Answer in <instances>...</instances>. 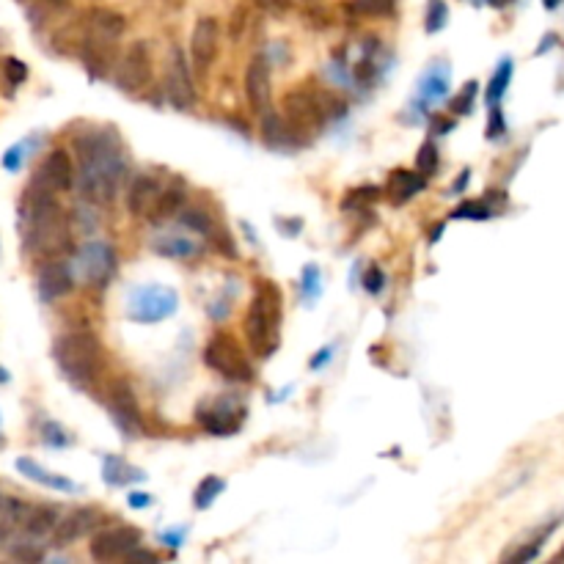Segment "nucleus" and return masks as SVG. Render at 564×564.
Listing matches in <instances>:
<instances>
[{"label":"nucleus","mask_w":564,"mask_h":564,"mask_svg":"<svg viewBox=\"0 0 564 564\" xmlns=\"http://www.w3.org/2000/svg\"><path fill=\"white\" fill-rule=\"evenodd\" d=\"M127 174L119 141L111 133L78 138V188L91 204H108L119 193Z\"/></svg>","instance_id":"1"},{"label":"nucleus","mask_w":564,"mask_h":564,"mask_svg":"<svg viewBox=\"0 0 564 564\" xmlns=\"http://www.w3.org/2000/svg\"><path fill=\"white\" fill-rule=\"evenodd\" d=\"M23 223L28 248L36 254L58 256L69 248V221L58 207L56 193L31 185L23 199Z\"/></svg>","instance_id":"2"},{"label":"nucleus","mask_w":564,"mask_h":564,"mask_svg":"<svg viewBox=\"0 0 564 564\" xmlns=\"http://www.w3.org/2000/svg\"><path fill=\"white\" fill-rule=\"evenodd\" d=\"M245 339L259 358H270L281 344V289L273 281H256L245 314Z\"/></svg>","instance_id":"3"},{"label":"nucleus","mask_w":564,"mask_h":564,"mask_svg":"<svg viewBox=\"0 0 564 564\" xmlns=\"http://www.w3.org/2000/svg\"><path fill=\"white\" fill-rule=\"evenodd\" d=\"M53 355H56L61 375L67 377L69 383H75V386H91L100 375L102 347L94 333H64L61 339H56Z\"/></svg>","instance_id":"4"},{"label":"nucleus","mask_w":564,"mask_h":564,"mask_svg":"<svg viewBox=\"0 0 564 564\" xmlns=\"http://www.w3.org/2000/svg\"><path fill=\"white\" fill-rule=\"evenodd\" d=\"M204 361L229 383H251L254 380V366L229 331L212 333L210 342L204 347Z\"/></svg>","instance_id":"5"},{"label":"nucleus","mask_w":564,"mask_h":564,"mask_svg":"<svg viewBox=\"0 0 564 564\" xmlns=\"http://www.w3.org/2000/svg\"><path fill=\"white\" fill-rule=\"evenodd\" d=\"M179 309V298L174 289L149 284V287L133 289V295L127 300V317L141 325H155L171 317Z\"/></svg>","instance_id":"6"},{"label":"nucleus","mask_w":564,"mask_h":564,"mask_svg":"<svg viewBox=\"0 0 564 564\" xmlns=\"http://www.w3.org/2000/svg\"><path fill=\"white\" fill-rule=\"evenodd\" d=\"M72 276L86 287H105L116 270V254L108 243H86L72 259Z\"/></svg>","instance_id":"7"},{"label":"nucleus","mask_w":564,"mask_h":564,"mask_svg":"<svg viewBox=\"0 0 564 564\" xmlns=\"http://www.w3.org/2000/svg\"><path fill=\"white\" fill-rule=\"evenodd\" d=\"M144 540V534L135 526H113L100 534H94L89 542L91 559L94 562H116V559H127V553L138 548Z\"/></svg>","instance_id":"8"},{"label":"nucleus","mask_w":564,"mask_h":564,"mask_svg":"<svg viewBox=\"0 0 564 564\" xmlns=\"http://www.w3.org/2000/svg\"><path fill=\"white\" fill-rule=\"evenodd\" d=\"M152 80V56H149V45L146 42H135L127 47V53L116 67V86L127 94H138V91L149 86Z\"/></svg>","instance_id":"9"},{"label":"nucleus","mask_w":564,"mask_h":564,"mask_svg":"<svg viewBox=\"0 0 564 564\" xmlns=\"http://www.w3.org/2000/svg\"><path fill=\"white\" fill-rule=\"evenodd\" d=\"M108 408H111L113 421L119 424V430L124 432V438H141L144 435V419H141V408L135 399L133 388L116 380L108 388Z\"/></svg>","instance_id":"10"},{"label":"nucleus","mask_w":564,"mask_h":564,"mask_svg":"<svg viewBox=\"0 0 564 564\" xmlns=\"http://www.w3.org/2000/svg\"><path fill=\"white\" fill-rule=\"evenodd\" d=\"M284 113H287L289 124L306 135H317L325 127V113H322L320 102L311 97L309 91H289L284 97Z\"/></svg>","instance_id":"11"},{"label":"nucleus","mask_w":564,"mask_h":564,"mask_svg":"<svg viewBox=\"0 0 564 564\" xmlns=\"http://www.w3.org/2000/svg\"><path fill=\"white\" fill-rule=\"evenodd\" d=\"M196 419L210 435H234L243 424V408H237V402L232 399H212V402H201Z\"/></svg>","instance_id":"12"},{"label":"nucleus","mask_w":564,"mask_h":564,"mask_svg":"<svg viewBox=\"0 0 564 564\" xmlns=\"http://www.w3.org/2000/svg\"><path fill=\"white\" fill-rule=\"evenodd\" d=\"M166 91L168 102L179 108V111H190L196 105V86H193V75H190L188 58L182 56L179 50L171 53L166 69Z\"/></svg>","instance_id":"13"},{"label":"nucleus","mask_w":564,"mask_h":564,"mask_svg":"<svg viewBox=\"0 0 564 564\" xmlns=\"http://www.w3.org/2000/svg\"><path fill=\"white\" fill-rule=\"evenodd\" d=\"M34 185L50 193H67L75 185V166L72 157L64 149H53L50 155L42 160V166L36 171Z\"/></svg>","instance_id":"14"},{"label":"nucleus","mask_w":564,"mask_h":564,"mask_svg":"<svg viewBox=\"0 0 564 564\" xmlns=\"http://www.w3.org/2000/svg\"><path fill=\"white\" fill-rule=\"evenodd\" d=\"M100 523H102L100 509L94 507L72 509L69 515H64V518L56 523V529H53V542H56V545H69V542H75L80 540V537L91 534Z\"/></svg>","instance_id":"15"},{"label":"nucleus","mask_w":564,"mask_h":564,"mask_svg":"<svg viewBox=\"0 0 564 564\" xmlns=\"http://www.w3.org/2000/svg\"><path fill=\"white\" fill-rule=\"evenodd\" d=\"M218 39H221V28L218 20L212 17H201L193 34H190V58L199 69H210V64L218 56Z\"/></svg>","instance_id":"16"},{"label":"nucleus","mask_w":564,"mask_h":564,"mask_svg":"<svg viewBox=\"0 0 564 564\" xmlns=\"http://www.w3.org/2000/svg\"><path fill=\"white\" fill-rule=\"evenodd\" d=\"M75 287V276H72V267L67 262H58V259H50L45 265L39 267L36 273V289L42 300H58L67 295L69 289Z\"/></svg>","instance_id":"17"},{"label":"nucleus","mask_w":564,"mask_h":564,"mask_svg":"<svg viewBox=\"0 0 564 564\" xmlns=\"http://www.w3.org/2000/svg\"><path fill=\"white\" fill-rule=\"evenodd\" d=\"M245 94L256 113H265L270 108V97H273V83H270V64L265 56H256L248 69H245Z\"/></svg>","instance_id":"18"},{"label":"nucleus","mask_w":564,"mask_h":564,"mask_svg":"<svg viewBox=\"0 0 564 564\" xmlns=\"http://www.w3.org/2000/svg\"><path fill=\"white\" fill-rule=\"evenodd\" d=\"M124 23L122 14L111 12V9H97V12H91L89 17V25H86V39L89 42H97V45H108L113 47L119 39L124 36Z\"/></svg>","instance_id":"19"},{"label":"nucleus","mask_w":564,"mask_h":564,"mask_svg":"<svg viewBox=\"0 0 564 564\" xmlns=\"http://www.w3.org/2000/svg\"><path fill=\"white\" fill-rule=\"evenodd\" d=\"M160 182L155 177H149V174H141V177H135L130 182V188H127V210L133 212L135 218H144L152 212L155 207L157 196H160Z\"/></svg>","instance_id":"20"},{"label":"nucleus","mask_w":564,"mask_h":564,"mask_svg":"<svg viewBox=\"0 0 564 564\" xmlns=\"http://www.w3.org/2000/svg\"><path fill=\"white\" fill-rule=\"evenodd\" d=\"M152 248L160 256H171V259H193V256H199L204 251L196 237L179 232L157 234L155 240H152Z\"/></svg>","instance_id":"21"},{"label":"nucleus","mask_w":564,"mask_h":564,"mask_svg":"<svg viewBox=\"0 0 564 564\" xmlns=\"http://www.w3.org/2000/svg\"><path fill=\"white\" fill-rule=\"evenodd\" d=\"M427 188V177L419 171H408V168H397L388 177V199L394 204H405L413 196H419L421 190Z\"/></svg>","instance_id":"22"},{"label":"nucleus","mask_w":564,"mask_h":564,"mask_svg":"<svg viewBox=\"0 0 564 564\" xmlns=\"http://www.w3.org/2000/svg\"><path fill=\"white\" fill-rule=\"evenodd\" d=\"M17 471L23 476H28L31 482H39V485L50 487V490H58V493H75V490H78V485L69 482L67 476L47 471L45 465H39L36 460H31V457H20V460H17Z\"/></svg>","instance_id":"23"},{"label":"nucleus","mask_w":564,"mask_h":564,"mask_svg":"<svg viewBox=\"0 0 564 564\" xmlns=\"http://www.w3.org/2000/svg\"><path fill=\"white\" fill-rule=\"evenodd\" d=\"M102 479L113 487H122V485H133V482H144L146 479V471L141 468H135L130 465L127 460H122L119 454H105V460H102Z\"/></svg>","instance_id":"24"},{"label":"nucleus","mask_w":564,"mask_h":564,"mask_svg":"<svg viewBox=\"0 0 564 564\" xmlns=\"http://www.w3.org/2000/svg\"><path fill=\"white\" fill-rule=\"evenodd\" d=\"M61 520L58 509L53 507H28L23 520V534L31 540H45L53 534L56 523Z\"/></svg>","instance_id":"25"},{"label":"nucleus","mask_w":564,"mask_h":564,"mask_svg":"<svg viewBox=\"0 0 564 564\" xmlns=\"http://www.w3.org/2000/svg\"><path fill=\"white\" fill-rule=\"evenodd\" d=\"M562 520H564V512H562V515H556V518L548 520L545 526H540V529L531 534L529 542H523V545H520V551L509 553V556H507L509 562H531V559H537V556H540V548L545 545V540H548L553 531L562 526Z\"/></svg>","instance_id":"26"},{"label":"nucleus","mask_w":564,"mask_h":564,"mask_svg":"<svg viewBox=\"0 0 564 564\" xmlns=\"http://www.w3.org/2000/svg\"><path fill=\"white\" fill-rule=\"evenodd\" d=\"M512 72H515L512 58H504V61H501V64L496 67V72H493V78H490V83H487V91H485V100L490 108H496L498 102L504 100L509 83H512Z\"/></svg>","instance_id":"27"},{"label":"nucleus","mask_w":564,"mask_h":564,"mask_svg":"<svg viewBox=\"0 0 564 564\" xmlns=\"http://www.w3.org/2000/svg\"><path fill=\"white\" fill-rule=\"evenodd\" d=\"M182 199H185V190L182 188H166V190H160V196H157V201H155V207H152V218L155 221H163V218H171L174 212L182 207Z\"/></svg>","instance_id":"28"},{"label":"nucleus","mask_w":564,"mask_h":564,"mask_svg":"<svg viewBox=\"0 0 564 564\" xmlns=\"http://www.w3.org/2000/svg\"><path fill=\"white\" fill-rule=\"evenodd\" d=\"M223 490H226V482L218 479V476H204L196 487V493H193V504L199 509H210L215 504V498L221 496Z\"/></svg>","instance_id":"29"},{"label":"nucleus","mask_w":564,"mask_h":564,"mask_svg":"<svg viewBox=\"0 0 564 564\" xmlns=\"http://www.w3.org/2000/svg\"><path fill=\"white\" fill-rule=\"evenodd\" d=\"M262 135H265V141L270 146H281V144H289V141H292L287 124L281 122L276 113L270 111V108H267L265 116H262Z\"/></svg>","instance_id":"30"},{"label":"nucleus","mask_w":564,"mask_h":564,"mask_svg":"<svg viewBox=\"0 0 564 564\" xmlns=\"http://www.w3.org/2000/svg\"><path fill=\"white\" fill-rule=\"evenodd\" d=\"M493 215H496V210H493L487 201H463L449 218H452V221H487V218H493Z\"/></svg>","instance_id":"31"},{"label":"nucleus","mask_w":564,"mask_h":564,"mask_svg":"<svg viewBox=\"0 0 564 564\" xmlns=\"http://www.w3.org/2000/svg\"><path fill=\"white\" fill-rule=\"evenodd\" d=\"M446 91H449V69L446 67H438V75H435V69H432L430 75L421 80V94L430 97V100L443 97Z\"/></svg>","instance_id":"32"},{"label":"nucleus","mask_w":564,"mask_h":564,"mask_svg":"<svg viewBox=\"0 0 564 564\" xmlns=\"http://www.w3.org/2000/svg\"><path fill=\"white\" fill-rule=\"evenodd\" d=\"M446 23H449V6H446V0H430V3H427V20H424L427 34H438V31H443V25Z\"/></svg>","instance_id":"33"},{"label":"nucleus","mask_w":564,"mask_h":564,"mask_svg":"<svg viewBox=\"0 0 564 564\" xmlns=\"http://www.w3.org/2000/svg\"><path fill=\"white\" fill-rule=\"evenodd\" d=\"M438 163H441V157H438V146H435V141H424L419 149V155H416V168H419V174H424V177H430V174H435L438 171Z\"/></svg>","instance_id":"34"},{"label":"nucleus","mask_w":564,"mask_h":564,"mask_svg":"<svg viewBox=\"0 0 564 564\" xmlns=\"http://www.w3.org/2000/svg\"><path fill=\"white\" fill-rule=\"evenodd\" d=\"M380 199V188H375V185H369V188H355L350 196H344L342 201V210H355V207H361L364 210L366 204H372V201Z\"/></svg>","instance_id":"35"},{"label":"nucleus","mask_w":564,"mask_h":564,"mask_svg":"<svg viewBox=\"0 0 564 564\" xmlns=\"http://www.w3.org/2000/svg\"><path fill=\"white\" fill-rule=\"evenodd\" d=\"M476 91H479V83H476V80H468V83L463 86V91H460V94L454 97L452 111L457 113V116H468V113L474 111Z\"/></svg>","instance_id":"36"},{"label":"nucleus","mask_w":564,"mask_h":564,"mask_svg":"<svg viewBox=\"0 0 564 564\" xmlns=\"http://www.w3.org/2000/svg\"><path fill=\"white\" fill-rule=\"evenodd\" d=\"M300 289H303V298L306 300H317V295H320V267H303V273H300Z\"/></svg>","instance_id":"37"},{"label":"nucleus","mask_w":564,"mask_h":564,"mask_svg":"<svg viewBox=\"0 0 564 564\" xmlns=\"http://www.w3.org/2000/svg\"><path fill=\"white\" fill-rule=\"evenodd\" d=\"M28 152H31V146H28V141H20V144H14L6 155H3V168L6 171H20L25 163V157H28Z\"/></svg>","instance_id":"38"},{"label":"nucleus","mask_w":564,"mask_h":564,"mask_svg":"<svg viewBox=\"0 0 564 564\" xmlns=\"http://www.w3.org/2000/svg\"><path fill=\"white\" fill-rule=\"evenodd\" d=\"M182 223L193 229V234H210L212 232V221L207 218V212L201 210H185L182 215Z\"/></svg>","instance_id":"39"},{"label":"nucleus","mask_w":564,"mask_h":564,"mask_svg":"<svg viewBox=\"0 0 564 564\" xmlns=\"http://www.w3.org/2000/svg\"><path fill=\"white\" fill-rule=\"evenodd\" d=\"M3 72H6V78H9L12 86H23L25 80H28V67H25L20 58L14 56H9L3 61Z\"/></svg>","instance_id":"40"},{"label":"nucleus","mask_w":564,"mask_h":564,"mask_svg":"<svg viewBox=\"0 0 564 564\" xmlns=\"http://www.w3.org/2000/svg\"><path fill=\"white\" fill-rule=\"evenodd\" d=\"M383 287H386V273L380 270V265L372 262V265L366 267V273H364V289L369 292V295H380Z\"/></svg>","instance_id":"41"},{"label":"nucleus","mask_w":564,"mask_h":564,"mask_svg":"<svg viewBox=\"0 0 564 564\" xmlns=\"http://www.w3.org/2000/svg\"><path fill=\"white\" fill-rule=\"evenodd\" d=\"M42 438H45V443H50V446H67L69 443L67 432H64V427L56 424V421H47L45 427H42Z\"/></svg>","instance_id":"42"},{"label":"nucleus","mask_w":564,"mask_h":564,"mask_svg":"<svg viewBox=\"0 0 564 564\" xmlns=\"http://www.w3.org/2000/svg\"><path fill=\"white\" fill-rule=\"evenodd\" d=\"M507 133V122H504V113L501 108H490V127H487V138L493 141V138H501V135Z\"/></svg>","instance_id":"43"},{"label":"nucleus","mask_w":564,"mask_h":564,"mask_svg":"<svg viewBox=\"0 0 564 564\" xmlns=\"http://www.w3.org/2000/svg\"><path fill=\"white\" fill-rule=\"evenodd\" d=\"M355 6L366 14H388L391 6H394V0H355Z\"/></svg>","instance_id":"44"},{"label":"nucleus","mask_w":564,"mask_h":564,"mask_svg":"<svg viewBox=\"0 0 564 564\" xmlns=\"http://www.w3.org/2000/svg\"><path fill=\"white\" fill-rule=\"evenodd\" d=\"M152 501H155V498L149 496V493H130V507L133 509L152 507Z\"/></svg>","instance_id":"45"},{"label":"nucleus","mask_w":564,"mask_h":564,"mask_svg":"<svg viewBox=\"0 0 564 564\" xmlns=\"http://www.w3.org/2000/svg\"><path fill=\"white\" fill-rule=\"evenodd\" d=\"M331 355H333V347H328V350L322 347L320 353L311 358V369H314V372H317V369H322V364H328V361H331Z\"/></svg>","instance_id":"46"},{"label":"nucleus","mask_w":564,"mask_h":564,"mask_svg":"<svg viewBox=\"0 0 564 564\" xmlns=\"http://www.w3.org/2000/svg\"><path fill=\"white\" fill-rule=\"evenodd\" d=\"M127 559H138V562H157V553L138 551V548H133V551L127 553Z\"/></svg>","instance_id":"47"},{"label":"nucleus","mask_w":564,"mask_h":564,"mask_svg":"<svg viewBox=\"0 0 564 564\" xmlns=\"http://www.w3.org/2000/svg\"><path fill=\"white\" fill-rule=\"evenodd\" d=\"M182 537H185V529L168 531V534H163V542H166V545H174V548H177V545H182Z\"/></svg>","instance_id":"48"},{"label":"nucleus","mask_w":564,"mask_h":564,"mask_svg":"<svg viewBox=\"0 0 564 564\" xmlns=\"http://www.w3.org/2000/svg\"><path fill=\"white\" fill-rule=\"evenodd\" d=\"M468 179H471V171H463V177H460V182H454V193H463V188L468 185Z\"/></svg>","instance_id":"49"},{"label":"nucleus","mask_w":564,"mask_h":564,"mask_svg":"<svg viewBox=\"0 0 564 564\" xmlns=\"http://www.w3.org/2000/svg\"><path fill=\"white\" fill-rule=\"evenodd\" d=\"M256 3H259L262 9H278V6H284L287 0H256Z\"/></svg>","instance_id":"50"},{"label":"nucleus","mask_w":564,"mask_h":564,"mask_svg":"<svg viewBox=\"0 0 564 564\" xmlns=\"http://www.w3.org/2000/svg\"><path fill=\"white\" fill-rule=\"evenodd\" d=\"M542 6H545L548 12H553V9H559V6H562V0H542Z\"/></svg>","instance_id":"51"},{"label":"nucleus","mask_w":564,"mask_h":564,"mask_svg":"<svg viewBox=\"0 0 564 564\" xmlns=\"http://www.w3.org/2000/svg\"><path fill=\"white\" fill-rule=\"evenodd\" d=\"M487 3H490V6H504L507 0H487Z\"/></svg>","instance_id":"52"},{"label":"nucleus","mask_w":564,"mask_h":564,"mask_svg":"<svg viewBox=\"0 0 564 564\" xmlns=\"http://www.w3.org/2000/svg\"><path fill=\"white\" fill-rule=\"evenodd\" d=\"M562 559H564V551L559 553V556H556V562H562Z\"/></svg>","instance_id":"53"},{"label":"nucleus","mask_w":564,"mask_h":564,"mask_svg":"<svg viewBox=\"0 0 564 564\" xmlns=\"http://www.w3.org/2000/svg\"><path fill=\"white\" fill-rule=\"evenodd\" d=\"M0 504H3V496H0Z\"/></svg>","instance_id":"54"}]
</instances>
